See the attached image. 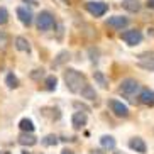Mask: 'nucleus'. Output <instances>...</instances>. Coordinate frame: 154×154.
<instances>
[{"label":"nucleus","mask_w":154,"mask_h":154,"mask_svg":"<svg viewBox=\"0 0 154 154\" xmlns=\"http://www.w3.org/2000/svg\"><path fill=\"white\" fill-rule=\"evenodd\" d=\"M64 78V83H66V86H68V90L73 91V93H80V90H82L83 86H85L86 80H85V75L80 71H76V69H66L63 75Z\"/></svg>","instance_id":"nucleus-1"},{"label":"nucleus","mask_w":154,"mask_h":154,"mask_svg":"<svg viewBox=\"0 0 154 154\" xmlns=\"http://www.w3.org/2000/svg\"><path fill=\"white\" fill-rule=\"evenodd\" d=\"M119 93L122 97H125V98L129 100H136V97L140 93V85L136 82V80H132V78H127V80H124L122 83H120V86H119Z\"/></svg>","instance_id":"nucleus-2"},{"label":"nucleus","mask_w":154,"mask_h":154,"mask_svg":"<svg viewBox=\"0 0 154 154\" xmlns=\"http://www.w3.org/2000/svg\"><path fill=\"white\" fill-rule=\"evenodd\" d=\"M36 24L39 31H49V29L54 27V15L48 12V10H42L41 14L36 17Z\"/></svg>","instance_id":"nucleus-3"},{"label":"nucleus","mask_w":154,"mask_h":154,"mask_svg":"<svg viewBox=\"0 0 154 154\" xmlns=\"http://www.w3.org/2000/svg\"><path fill=\"white\" fill-rule=\"evenodd\" d=\"M85 9L90 12L93 17H102V15L107 14V10H109V5L105 4V2H86Z\"/></svg>","instance_id":"nucleus-4"},{"label":"nucleus","mask_w":154,"mask_h":154,"mask_svg":"<svg viewBox=\"0 0 154 154\" xmlns=\"http://www.w3.org/2000/svg\"><path fill=\"white\" fill-rule=\"evenodd\" d=\"M122 41H125L129 46H136L142 42V32L137 31V29H132V31H125L120 34Z\"/></svg>","instance_id":"nucleus-5"},{"label":"nucleus","mask_w":154,"mask_h":154,"mask_svg":"<svg viewBox=\"0 0 154 154\" xmlns=\"http://www.w3.org/2000/svg\"><path fill=\"white\" fill-rule=\"evenodd\" d=\"M137 58H139V66L140 68L154 71V51H146V53L139 54Z\"/></svg>","instance_id":"nucleus-6"},{"label":"nucleus","mask_w":154,"mask_h":154,"mask_svg":"<svg viewBox=\"0 0 154 154\" xmlns=\"http://www.w3.org/2000/svg\"><path fill=\"white\" fill-rule=\"evenodd\" d=\"M109 107L117 117H127L129 115V107L124 105L122 102H119V100H109Z\"/></svg>","instance_id":"nucleus-7"},{"label":"nucleus","mask_w":154,"mask_h":154,"mask_svg":"<svg viewBox=\"0 0 154 154\" xmlns=\"http://www.w3.org/2000/svg\"><path fill=\"white\" fill-rule=\"evenodd\" d=\"M86 122H88V117H86L85 112H75L71 117V124L73 127L76 129V131H80V129H83V127L86 125Z\"/></svg>","instance_id":"nucleus-8"},{"label":"nucleus","mask_w":154,"mask_h":154,"mask_svg":"<svg viewBox=\"0 0 154 154\" xmlns=\"http://www.w3.org/2000/svg\"><path fill=\"white\" fill-rule=\"evenodd\" d=\"M127 24H129V19L122 17V15H113V17H109V20H107V26L113 29H124Z\"/></svg>","instance_id":"nucleus-9"},{"label":"nucleus","mask_w":154,"mask_h":154,"mask_svg":"<svg viewBox=\"0 0 154 154\" xmlns=\"http://www.w3.org/2000/svg\"><path fill=\"white\" fill-rule=\"evenodd\" d=\"M17 17H19V20H20L24 26H27V27L32 24V20H34L32 12H31V10H27V9H24V7H19V9H17Z\"/></svg>","instance_id":"nucleus-10"},{"label":"nucleus","mask_w":154,"mask_h":154,"mask_svg":"<svg viewBox=\"0 0 154 154\" xmlns=\"http://www.w3.org/2000/svg\"><path fill=\"white\" fill-rule=\"evenodd\" d=\"M139 102L146 107H154V91L152 90H140Z\"/></svg>","instance_id":"nucleus-11"},{"label":"nucleus","mask_w":154,"mask_h":154,"mask_svg":"<svg viewBox=\"0 0 154 154\" xmlns=\"http://www.w3.org/2000/svg\"><path fill=\"white\" fill-rule=\"evenodd\" d=\"M19 144L20 146H27V147H31V146H34L37 142V137L32 134V132H24L22 131V134L19 136Z\"/></svg>","instance_id":"nucleus-12"},{"label":"nucleus","mask_w":154,"mask_h":154,"mask_svg":"<svg viewBox=\"0 0 154 154\" xmlns=\"http://www.w3.org/2000/svg\"><path fill=\"white\" fill-rule=\"evenodd\" d=\"M129 147L132 151H136V152H140V154L146 152V142L140 137H134V139L129 140Z\"/></svg>","instance_id":"nucleus-13"},{"label":"nucleus","mask_w":154,"mask_h":154,"mask_svg":"<svg viewBox=\"0 0 154 154\" xmlns=\"http://www.w3.org/2000/svg\"><path fill=\"white\" fill-rule=\"evenodd\" d=\"M14 46L17 48L19 51H22V53H29V51H31V42H29L27 39H26V37H22V36L15 37Z\"/></svg>","instance_id":"nucleus-14"},{"label":"nucleus","mask_w":154,"mask_h":154,"mask_svg":"<svg viewBox=\"0 0 154 154\" xmlns=\"http://www.w3.org/2000/svg\"><path fill=\"white\" fill-rule=\"evenodd\" d=\"M80 95H82V98H86V100H95L97 98L95 88L91 85H88V83H85V86L80 90Z\"/></svg>","instance_id":"nucleus-15"},{"label":"nucleus","mask_w":154,"mask_h":154,"mask_svg":"<svg viewBox=\"0 0 154 154\" xmlns=\"http://www.w3.org/2000/svg\"><path fill=\"white\" fill-rule=\"evenodd\" d=\"M122 7L125 10H129V12H132V14H136V12H139L140 10V2L139 0H124L122 2Z\"/></svg>","instance_id":"nucleus-16"},{"label":"nucleus","mask_w":154,"mask_h":154,"mask_svg":"<svg viewBox=\"0 0 154 154\" xmlns=\"http://www.w3.org/2000/svg\"><path fill=\"white\" fill-rule=\"evenodd\" d=\"M100 144L103 146L105 149H115V139L112 136H102Z\"/></svg>","instance_id":"nucleus-17"},{"label":"nucleus","mask_w":154,"mask_h":154,"mask_svg":"<svg viewBox=\"0 0 154 154\" xmlns=\"http://www.w3.org/2000/svg\"><path fill=\"white\" fill-rule=\"evenodd\" d=\"M19 127H20V131H24V132H34V124H32L31 119H22V120L19 122Z\"/></svg>","instance_id":"nucleus-18"},{"label":"nucleus","mask_w":154,"mask_h":154,"mask_svg":"<svg viewBox=\"0 0 154 154\" xmlns=\"http://www.w3.org/2000/svg\"><path fill=\"white\" fill-rule=\"evenodd\" d=\"M5 85L9 86V88H17L19 86V80L14 73H9V75L5 76Z\"/></svg>","instance_id":"nucleus-19"},{"label":"nucleus","mask_w":154,"mask_h":154,"mask_svg":"<svg viewBox=\"0 0 154 154\" xmlns=\"http://www.w3.org/2000/svg\"><path fill=\"white\" fill-rule=\"evenodd\" d=\"M69 59V53L68 51H63V53H59L58 58H56V61H53V66H61V64L64 63V61H68Z\"/></svg>","instance_id":"nucleus-20"},{"label":"nucleus","mask_w":154,"mask_h":154,"mask_svg":"<svg viewBox=\"0 0 154 154\" xmlns=\"http://www.w3.org/2000/svg\"><path fill=\"white\" fill-rule=\"evenodd\" d=\"M93 78H95V82L98 83L102 88H107L109 86V83H107V78L103 76V73H100V71H95L93 73Z\"/></svg>","instance_id":"nucleus-21"},{"label":"nucleus","mask_w":154,"mask_h":154,"mask_svg":"<svg viewBox=\"0 0 154 154\" xmlns=\"http://www.w3.org/2000/svg\"><path fill=\"white\" fill-rule=\"evenodd\" d=\"M41 142H42V146H56L59 140H58V137H56L54 134H48L44 139H41Z\"/></svg>","instance_id":"nucleus-22"},{"label":"nucleus","mask_w":154,"mask_h":154,"mask_svg":"<svg viewBox=\"0 0 154 154\" xmlns=\"http://www.w3.org/2000/svg\"><path fill=\"white\" fill-rule=\"evenodd\" d=\"M56 83H58V80H56V76H48V78H46V82H44V85H46V90H49V91L56 90Z\"/></svg>","instance_id":"nucleus-23"},{"label":"nucleus","mask_w":154,"mask_h":154,"mask_svg":"<svg viewBox=\"0 0 154 154\" xmlns=\"http://www.w3.org/2000/svg\"><path fill=\"white\" fill-rule=\"evenodd\" d=\"M9 44V34L5 31H0V49H5Z\"/></svg>","instance_id":"nucleus-24"},{"label":"nucleus","mask_w":154,"mask_h":154,"mask_svg":"<svg viewBox=\"0 0 154 154\" xmlns=\"http://www.w3.org/2000/svg\"><path fill=\"white\" fill-rule=\"evenodd\" d=\"M7 20H9V12H7V9L0 7V26H4Z\"/></svg>","instance_id":"nucleus-25"},{"label":"nucleus","mask_w":154,"mask_h":154,"mask_svg":"<svg viewBox=\"0 0 154 154\" xmlns=\"http://www.w3.org/2000/svg\"><path fill=\"white\" fill-rule=\"evenodd\" d=\"M42 71H44V69H36V71L31 75V76H32V78H39V75L42 76Z\"/></svg>","instance_id":"nucleus-26"},{"label":"nucleus","mask_w":154,"mask_h":154,"mask_svg":"<svg viewBox=\"0 0 154 154\" xmlns=\"http://www.w3.org/2000/svg\"><path fill=\"white\" fill-rule=\"evenodd\" d=\"M147 9H154V0H147Z\"/></svg>","instance_id":"nucleus-27"},{"label":"nucleus","mask_w":154,"mask_h":154,"mask_svg":"<svg viewBox=\"0 0 154 154\" xmlns=\"http://www.w3.org/2000/svg\"><path fill=\"white\" fill-rule=\"evenodd\" d=\"M61 154H75L73 151H69V149H64V151H61Z\"/></svg>","instance_id":"nucleus-28"},{"label":"nucleus","mask_w":154,"mask_h":154,"mask_svg":"<svg viewBox=\"0 0 154 154\" xmlns=\"http://www.w3.org/2000/svg\"><path fill=\"white\" fill-rule=\"evenodd\" d=\"M22 154H31V152H27V151H24V152Z\"/></svg>","instance_id":"nucleus-29"},{"label":"nucleus","mask_w":154,"mask_h":154,"mask_svg":"<svg viewBox=\"0 0 154 154\" xmlns=\"http://www.w3.org/2000/svg\"><path fill=\"white\" fill-rule=\"evenodd\" d=\"M0 154H10V152H0Z\"/></svg>","instance_id":"nucleus-30"}]
</instances>
